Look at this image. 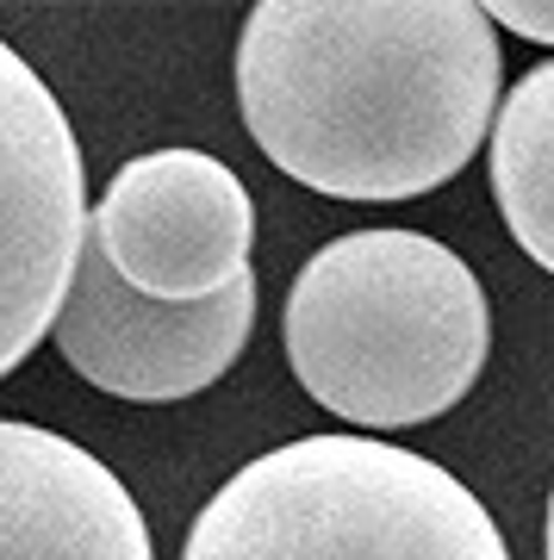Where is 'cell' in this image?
<instances>
[{
    "mask_svg": "<svg viewBox=\"0 0 554 560\" xmlns=\"http://www.w3.org/2000/svg\"><path fill=\"white\" fill-rule=\"evenodd\" d=\"M243 125L331 200L455 180L498 113V32L474 0H262L238 38Z\"/></svg>",
    "mask_w": 554,
    "mask_h": 560,
    "instance_id": "cell-1",
    "label": "cell"
},
{
    "mask_svg": "<svg viewBox=\"0 0 554 560\" xmlns=\"http://www.w3.org/2000/svg\"><path fill=\"white\" fill-rule=\"evenodd\" d=\"M81 237L125 293L157 305H199L250 275L256 200L231 162L206 150H150L106 180Z\"/></svg>",
    "mask_w": 554,
    "mask_h": 560,
    "instance_id": "cell-4",
    "label": "cell"
},
{
    "mask_svg": "<svg viewBox=\"0 0 554 560\" xmlns=\"http://www.w3.org/2000/svg\"><path fill=\"white\" fill-rule=\"evenodd\" d=\"M181 560H511V541L430 455L331 430L238 467Z\"/></svg>",
    "mask_w": 554,
    "mask_h": 560,
    "instance_id": "cell-3",
    "label": "cell"
},
{
    "mask_svg": "<svg viewBox=\"0 0 554 560\" xmlns=\"http://www.w3.org/2000/svg\"><path fill=\"white\" fill-rule=\"evenodd\" d=\"M0 560H157L138 499L81 442L0 418Z\"/></svg>",
    "mask_w": 554,
    "mask_h": 560,
    "instance_id": "cell-7",
    "label": "cell"
},
{
    "mask_svg": "<svg viewBox=\"0 0 554 560\" xmlns=\"http://www.w3.org/2000/svg\"><path fill=\"white\" fill-rule=\"evenodd\" d=\"M493 200L535 268H554V62H535L486 125Z\"/></svg>",
    "mask_w": 554,
    "mask_h": 560,
    "instance_id": "cell-8",
    "label": "cell"
},
{
    "mask_svg": "<svg viewBox=\"0 0 554 560\" xmlns=\"http://www.w3.org/2000/svg\"><path fill=\"white\" fill-rule=\"evenodd\" d=\"M486 13V25H505V32H517V38L530 44H554V7H517V0H498V7H480Z\"/></svg>",
    "mask_w": 554,
    "mask_h": 560,
    "instance_id": "cell-9",
    "label": "cell"
},
{
    "mask_svg": "<svg viewBox=\"0 0 554 560\" xmlns=\"http://www.w3.org/2000/svg\"><path fill=\"white\" fill-rule=\"evenodd\" d=\"M88 194L81 143L50 81L0 38V381L57 324Z\"/></svg>",
    "mask_w": 554,
    "mask_h": 560,
    "instance_id": "cell-5",
    "label": "cell"
},
{
    "mask_svg": "<svg viewBox=\"0 0 554 560\" xmlns=\"http://www.w3.org/2000/svg\"><path fill=\"white\" fill-rule=\"evenodd\" d=\"M280 342L305 399L356 430H412L474 393L493 312L474 268L424 231H349L287 287Z\"/></svg>",
    "mask_w": 554,
    "mask_h": 560,
    "instance_id": "cell-2",
    "label": "cell"
},
{
    "mask_svg": "<svg viewBox=\"0 0 554 560\" xmlns=\"http://www.w3.org/2000/svg\"><path fill=\"white\" fill-rule=\"evenodd\" d=\"M57 349L88 386L131 405H175L231 374L256 330V275L199 305H157L125 293L100 249L81 237L57 305Z\"/></svg>",
    "mask_w": 554,
    "mask_h": 560,
    "instance_id": "cell-6",
    "label": "cell"
}]
</instances>
